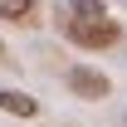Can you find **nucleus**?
<instances>
[{"label": "nucleus", "instance_id": "nucleus-1", "mask_svg": "<svg viewBox=\"0 0 127 127\" xmlns=\"http://www.w3.org/2000/svg\"><path fill=\"white\" fill-rule=\"evenodd\" d=\"M64 34H68V44H78V49H112L122 39V25L112 15H103V20H64Z\"/></svg>", "mask_w": 127, "mask_h": 127}, {"label": "nucleus", "instance_id": "nucleus-2", "mask_svg": "<svg viewBox=\"0 0 127 127\" xmlns=\"http://www.w3.org/2000/svg\"><path fill=\"white\" fill-rule=\"evenodd\" d=\"M68 88H73L78 98H108L112 93V83L103 78V73H93V68H83V64L68 68Z\"/></svg>", "mask_w": 127, "mask_h": 127}, {"label": "nucleus", "instance_id": "nucleus-3", "mask_svg": "<svg viewBox=\"0 0 127 127\" xmlns=\"http://www.w3.org/2000/svg\"><path fill=\"white\" fill-rule=\"evenodd\" d=\"M103 0H64V20H103Z\"/></svg>", "mask_w": 127, "mask_h": 127}, {"label": "nucleus", "instance_id": "nucleus-4", "mask_svg": "<svg viewBox=\"0 0 127 127\" xmlns=\"http://www.w3.org/2000/svg\"><path fill=\"white\" fill-rule=\"evenodd\" d=\"M0 103H5V112H15V117H34V112H39V103H34L30 93H15V88H5Z\"/></svg>", "mask_w": 127, "mask_h": 127}, {"label": "nucleus", "instance_id": "nucleus-5", "mask_svg": "<svg viewBox=\"0 0 127 127\" xmlns=\"http://www.w3.org/2000/svg\"><path fill=\"white\" fill-rule=\"evenodd\" d=\"M30 10H34V0H0V15L5 20H25Z\"/></svg>", "mask_w": 127, "mask_h": 127}, {"label": "nucleus", "instance_id": "nucleus-6", "mask_svg": "<svg viewBox=\"0 0 127 127\" xmlns=\"http://www.w3.org/2000/svg\"><path fill=\"white\" fill-rule=\"evenodd\" d=\"M122 122H127V117H122Z\"/></svg>", "mask_w": 127, "mask_h": 127}]
</instances>
